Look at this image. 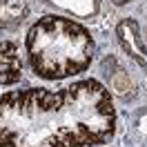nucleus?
<instances>
[{"instance_id": "nucleus-1", "label": "nucleus", "mask_w": 147, "mask_h": 147, "mask_svg": "<svg viewBox=\"0 0 147 147\" xmlns=\"http://www.w3.org/2000/svg\"><path fill=\"white\" fill-rule=\"evenodd\" d=\"M114 131L111 94L94 78L58 92L29 87L0 96V147H89Z\"/></svg>"}, {"instance_id": "nucleus-2", "label": "nucleus", "mask_w": 147, "mask_h": 147, "mask_svg": "<svg viewBox=\"0 0 147 147\" xmlns=\"http://www.w3.org/2000/svg\"><path fill=\"white\" fill-rule=\"evenodd\" d=\"M31 71L45 80H63L83 74L94 60V38L80 22L63 16H45L25 38Z\"/></svg>"}, {"instance_id": "nucleus-3", "label": "nucleus", "mask_w": 147, "mask_h": 147, "mask_svg": "<svg viewBox=\"0 0 147 147\" xmlns=\"http://www.w3.org/2000/svg\"><path fill=\"white\" fill-rule=\"evenodd\" d=\"M22 78V58L20 49L11 40L0 42V83L2 85H16Z\"/></svg>"}]
</instances>
